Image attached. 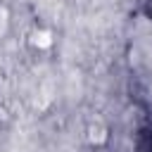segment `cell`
<instances>
[{
	"mask_svg": "<svg viewBox=\"0 0 152 152\" xmlns=\"http://www.w3.org/2000/svg\"><path fill=\"white\" fill-rule=\"evenodd\" d=\"M33 45H38V48H50V45H52L50 33H48V31H36V33H33Z\"/></svg>",
	"mask_w": 152,
	"mask_h": 152,
	"instance_id": "6da1fadb",
	"label": "cell"
}]
</instances>
